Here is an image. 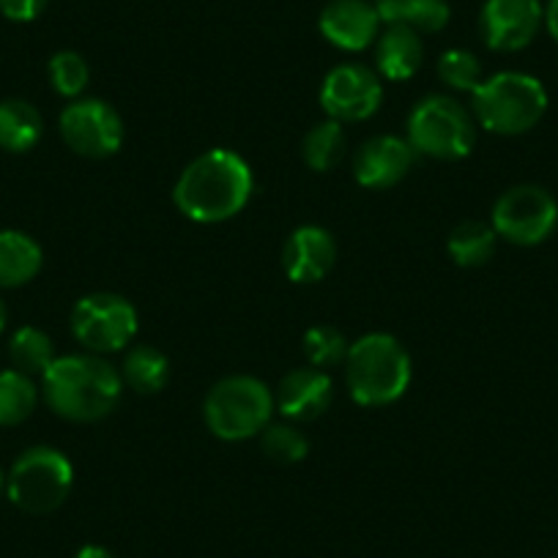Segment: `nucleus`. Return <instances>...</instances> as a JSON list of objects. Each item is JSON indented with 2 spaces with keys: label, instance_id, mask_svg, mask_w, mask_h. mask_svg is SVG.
<instances>
[{
  "label": "nucleus",
  "instance_id": "22",
  "mask_svg": "<svg viewBox=\"0 0 558 558\" xmlns=\"http://www.w3.org/2000/svg\"><path fill=\"white\" fill-rule=\"evenodd\" d=\"M496 244L498 235L496 230H493V225L469 219V222H460L458 228L449 233L447 252L458 266L476 268L485 266V263L496 255Z\"/></svg>",
  "mask_w": 558,
  "mask_h": 558
},
{
  "label": "nucleus",
  "instance_id": "13",
  "mask_svg": "<svg viewBox=\"0 0 558 558\" xmlns=\"http://www.w3.org/2000/svg\"><path fill=\"white\" fill-rule=\"evenodd\" d=\"M416 151L411 143L395 134H378L367 140L353 157V175L364 190H391L413 168Z\"/></svg>",
  "mask_w": 558,
  "mask_h": 558
},
{
  "label": "nucleus",
  "instance_id": "33",
  "mask_svg": "<svg viewBox=\"0 0 558 558\" xmlns=\"http://www.w3.org/2000/svg\"><path fill=\"white\" fill-rule=\"evenodd\" d=\"M7 318H9L7 304H3V299H0V335H3V329H7Z\"/></svg>",
  "mask_w": 558,
  "mask_h": 558
},
{
  "label": "nucleus",
  "instance_id": "28",
  "mask_svg": "<svg viewBox=\"0 0 558 558\" xmlns=\"http://www.w3.org/2000/svg\"><path fill=\"white\" fill-rule=\"evenodd\" d=\"M88 63L80 52L61 50L50 58V83L56 94L66 96V99H77L88 88Z\"/></svg>",
  "mask_w": 558,
  "mask_h": 558
},
{
  "label": "nucleus",
  "instance_id": "26",
  "mask_svg": "<svg viewBox=\"0 0 558 558\" xmlns=\"http://www.w3.org/2000/svg\"><path fill=\"white\" fill-rule=\"evenodd\" d=\"M302 348L304 356H307V362L313 364V367L329 369L340 367V364L345 362L348 351H351V342H348V337L342 335L340 329L320 324L307 329Z\"/></svg>",
  "mask_w": 558,
  "mask_h": 558
},
{
  "label": "nucleus",
  "instance_id": "27",
  "mask_svg": "<svg viewBox=\"0 0 558 558\" xmlns=\"http://www.w3.org/2000/svg\"><path fill=\"white\" fill-rule=\"evenodd\" d=\"M260 447L271 463L293 465L302 463L310 452V444L293 425H268L260 433Z\"/></svg>",
  "mask_w": 558,
  "mask_h": 558
},
{
  "label": "nucleus",
  "instance_id": "32",
  "mask_svg": "<svg viewBox=\"0 0 558 558\" xmlns=\"http://www.w3.org/2000/svg\"><path fill=\"white\" fill-rule=\"evenodd\" d=\"M74 558H116V556H112V553L101 545H85V547H80L77 556Z\"/></svg>",
  "mask_w": 558,
  "mask_h": 558
},
{
  "label": "nucleus",
  "instance_id": "10",
  "mask_svg": "<svg viewBox=\"0 0 558 558\" xmlns=\"http://www.w3.org/2000/svg\"><path fill=\"white\" fill-rule=\"evenodd\" d=\"M61 137L85 159H107L121 148L123 121L118 110L99 99H77L61 112Z\"/></svg>",
  "mask_w": 558,
  "mask_h": 558
},
{
  "label": "nucleus",
  "instance_id": "30",
  "mask_svg": "<svg viewBox=\"0 0 558 558\" xmlns=\"http://www.w3.org/2000/svg\"><path fill=\"white\" fill-rule=\"evenodd\" d=\"M47 9V0H0V14L12 23H31Z\"/></svg>",
  "mask_w": 558,
  "mask_h": 558
},
{
  "label": "nucleus",
  "instance_id": "5",
  "mask_svg": "<svg viewBox=\"0 0 558 558\" xmlns=\"http://www.w3.org/2000/svg\"><path fill=\"white\" fill-rule=\"evenodd\" d=\"M274 391L252 375L222 378L203 402L206 427L222 441H246L271 425Z\"/></svg>",
  "mask_w": 558,
  "mask_h": 558
},
{
  "label": "nucleus",
  "instance_id": "1",
  "mask_svg": "<svg viewBox=\"0 0 558 558\" xmlns=\"http://www.w3.org/2000/svg\"><path fill=\"white\" fill-rule=\"evenodd\" d=\"M255 179L244 157L228 148H211L192 159L173 186L175 208L201 225L228 222L250 203Z\"/></svg>",
  "mask_w": 558,
  "mask_h": 558
},
{
  "label": "nucleus",
  "instance_id": "8",
  "mask_svg": "<svg viewBox=\"0 0 558 558\" xmlns=\"http://www.w3.org/2000/svg\"><path fill=\"white\" fill-rule=\"evenodd\" d=\"M137 310L118 293H90L72 310V335L88 353L123 351L137 337Z\"/></svg>",
  "mask_w": 558,
  "mask_h": 558
},
{
  "label": "nucleus",
  "instance_id": "16",
  "mask_svg": "<svg viewBox=\"0 0 558 558\" xmlns=\"http://www.w3.org/2000/svg\"><path fill=\"white\" fill-rule=\"evenodd\" d=\"M337 260V244L329 230L318 225L296 228L286 241L282 250V268L288 279L296 286H313L331 271Z\"/></svg>",
  "mask_w": 558,
  "mask_h": 558
},
{
  "label": "nucleus",
  "instance_id": "20",
  "mask_svg": "<svg viewBox=\"0 0 558 558\" xmlns=\"http://www.w3.org/2000/svg\"><path fill=\"white\" fill-rule=\"evenodd\" d=\"M45 132L39 110L25 99L0 101V148L9 154H28Z\"/></svg>",
  "mask_w": 558,
  "mask_h": 558
},
{
  "label": "nucleus",
  "instance_id": "21",
  "mask_svg": "<svg viewBox=\"0 0 558 558\" xmlns=\"http://www.w3.org/2000/svg\"><path fill=\"white\" fill-rule=\"evenodd\" d=\"M121 378L137 395H157L170 380V359L154 345H132L123 356Z\"/></svg>",
  "mask_w": 558,
  "mask_h": 558
},
{
  "label": "nucleus",
  "instance_id": "29",
  "mask_svg": "<svg viewBox=\"0 0 558 558\" xmlns=\"http://www.w3.org/2000/svg\"><path fill=\"white\" fill-rule=\"evenodd\" d=\"M438 77L444 85L454 90L474 94L476 85L482 83V66L474 52L469 50H447L438 58Z\"/></svg>",
  "mask_w": 558,
  "mask_h": 558
},
{
  "label": "nucleus",
  "instance_id": "12",
  "mask_svg": "<svg viewBox=\"0 0 558 558\" xmlns=\"http://www.w3.org/2000/svg\"><path fill=\"white\" fill-rule=\"evenodd\" d=\"M545 25L539 0H485L480 14V34L490 50L518 52L536 39Z\"/></svg>",
  "mask_w": 558,
  "mask_h": 558
},
{
  "label": "nucleus",
  "instance_id": "24",
  "mask_svg": "<svg viewBox=\"0 0 558 558\" xmlns=\"http://www.w3.org/2000/svg\"><path fill=\"white\" fill-rule=\"evenodd\" d=\"M39 389L34 378L20 369H3L0 373V427H17L36 411Z\"/></svg>",
  "mask_w": 558,
  "mask_h": 558
},
{
  "label": "nucleus",
  "instance_id": "4",
  "mask_svg": "<svg viewBox=\"0 0 558 558\" xmlns=\"http://www.w3.org/2000/svg\"><path fill=\"white\" fill-rule=\"evenodd\" d=\"M471 99L480 126L504 137L531 132L547 112L545 85L523 72H501L482 80Z\"/></svg>",
  "mask_w": 558,
  "mask_h": 558
},
{
  "label": "nucleus",
  "instance_id": "23",
  "mask_svg": "<svg viewBox=\"0 0 558 558\" xmlns=\"http://www.w3.org/2000/svg\"><path fill=\"white\" fill-rule=\"evenodd\" d=\"M302 154L304 162H307L315 173H329V170H335L348 154L345 123L331 121V118L324 123H315L307 132V137H304Z\"/></svg>",
  "mask_w": 558,
  "mask_h": 558
},
{
  "label": "nucleus",
  "instance_id": "31",
  "mask_svg": "<svg viewBox=\"0 0 558 558\" xmlns=\"http://www.w3.org/2000/svg\"><path fill=\"white\" fill-rule=\"evenodd\" d=\"M545 28H547V34L558 41V0H547Z\"/></svg>",
  "mask_w": 558,
  "mask_h": 558
},
{
  "label": "nucleus",
  "instance_id": "6",
  "mask_svg": "<svg viewBox=\"0 0 558 558\" xmlns=\"http://www.w3.org/2000/svg\"><path fill=\"white\" fill-rule=\"evenodd\" d=\"M408 143L422 157L458 162L476 143V118L452 96H427L408 116Z\"/></svg>",
  "mask_w": 558,
  "mask_h": 558
},
{
  "label": "nucleus",
  "instance_id": "19",
  "mask_svg": "<svg viewBox=\"0 0 558 558\" xmlns=\"http://www.w3.org/2000/svg\"><path fill=\"white\" fill-rule=\"evenodd\" d=\"M380 23L408 25L416 34H438L449 25L447 0H373Z\"/></svg>",
  "mask_w": 558,
  "mask_h": 558
},
{
  "label": "nucleus",
  "instance_id": "15",
  "mask_svg": "<svg viewBox=\"0 0 558 558\" xmlns=\"http://www.w3.org/2000/svg\"><path fill=\"white\" fill-rule=\"evenodd\" d=\"M335 400V384L329 373L318 367H296L279 380V389L274 395L279 413L291 422H315L329 411Z\"/></svg>",
  "mask_w": 558,
  "mask_h": 558
},
{
  "label": "nucleus",
  "instance_id": "25",
  "mask_svg": "<svg viewBox=\"0 0 558 558\" xmlns=\"http://www.w3.org/2000/svg\"><path fill=\"white\" fill-rule=\"evenodd\" d=\"M9 359H12V367L20 369L25 375H45L47 367L56 362V345H52L50 335L36 326H23L12 335L9 342Z\"/></svg>",
  "mask_w": 558,
  "mask_h": 558
},
{
  "label": "nucleus",
  "instance_id": "18",
  "mask_svg": "<svg viewBox=\"0 0 558 558\" xmlns=\"http://www.w3.org/2000/svg\"><path fill=\"white\" fill-rule=\"evenodd\" d=\"M45 252L23 230H0V288H23L41 271Z\"/></svg>",
  "mask_w": 558,
  "mask_h": 558
},
{
  "label": "nucleus",
  "instance_id": "11",
  "mask_svg": "<svg viewBox=\"0 0 558 558\" xmlns=\"http://www.w3.org/2000/svg\"><path fill=\"white\" fill-rule=\"evenodd\" d=\"M384 101V83L373 69L362 63H342L331 69L320 88V105L331 121L356 123L378 112Z\"/></svg>",
  "mask_w": 558,
  "mask_h": 558
},
{
  "label": "nucleus",
  "instance_id": "3",
  "mask_svg": "<svg viewBox=\"0 0 558 558\" xmlns=\"http://www.w3.org/2000/svg\"><path fill=\"white\" fill-rule=\"evenodd\" d=\"M411 378V353L397 337L375 331V335L351 342L345 359V380L359 405H391L405 395Z\"/></svg>",
  "mask_w": 558,
  "mask_h": 558
},
{
  "label": "nucleus",
  "instance_id": "2",
  "mask_svg": "<svg viewBox=\"0 0 558 558\" xmlns=\"http://www.w3.org/2000/svg\"><path fill=\"white\" fill-rule=\"evenodd\" d=\"M45 400L69 422H96L116 411L123 395L121 369L96 353L58 356L41 375Z\"/></svg>",
  "mask_w": 558,
  "mask_h": 558
},
{
  "label": "nucleus",
  "instance_id": "9",
  "mask_svg": "<svg viewBox=\"0 0 558 558\" xmlns=\"http://www.w3.org/2000/svg\"><path fill=\"white\" fill-rule=\"evenodd\" d=\"M498 239L518 246H536L558 228V203L545 186L520 184L504 192L490 217Z\"/></svg>",
  "mask_w": 558,
  "mask_h": 558
},
{
  "label": "nucleus",
  "instance_id": "7",
  "mask_svg": "<svg viewBox=\"0 0 558 558\" xmlns=\"http://www.w3.org/2000/svg\"><path fill=\"white\" fill-rule=\"evenodd\" d=\"M74 469L61 449L34 447L14 460L7 476V493L14 507L28 514H50L69 498Z\"/></svg>",
  "mask_w": 558,
  "mask_h": 558
},
{
  "label": "nucleus",
  "instance_id": "17",
  "mask_svg": "<svg viewBox=\"0 0 558 558\" xmlns=\"http://www.w3.org/2000/svg\"><path fill=\"white\" fill-rule=\"evenodd\" d=\"M422 61H425V45L416 31L408 25H386L384 34L378 36V47H375V63H378L380 77L391 80V83L411 80L422 69Z\"/></svg>",
  "mask_w": 558,
  "mask_h": 558
},
{
  "label": "nucleus",
  "instance_id": "34",
  "mask_svg": "<svg viewBox=\"0 0 558 558\" xmlns=\"http://www.w3.org/2000/svg\"><path fill=\"white\" fill-rule=\"evenodd\" d=\"M3 487H7V476H3V471H0V493H3Z\"/></svg>",
  "mask_w": 558,
  "mask_h": 558
},
{
  "label": "nucleus",
  "instance_id": "14",
  "mask_svg": "<svg viewBox=\"0 0 558 558\" xmlns=\"http://www.w3.org/2000/svg\"><path fill=\"white\" fill-rule=\"evenodd\" d=\"M318 28L329 45L362 52L380 36V17L367 0H331L320 12Z\"/></svg>",
  "mask_w": 558,
  "mask_h": 558
}]
</instances>
